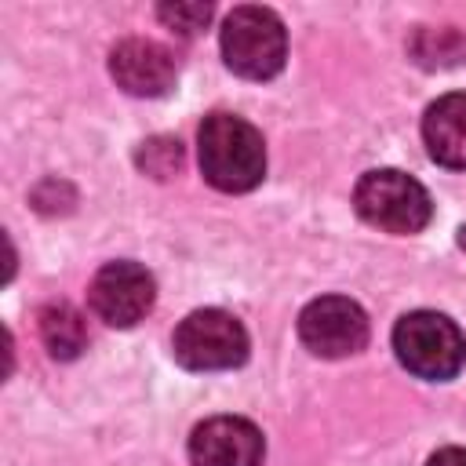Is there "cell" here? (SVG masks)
<instances>
[{
	"mask_svg": "<svg viewBox=\"0 0 466 466\" xmlns=\"http://www.w3.org/2000/svg\"><path fill=\"white\" fill-rule=\"evenodd\" d=\"M266 441L255 422L240 415H215L189 437L193 466H262Z\"/></svg>",
	"mask_w": 466,
	"mask_h": 466,
	"instance_id": "ba28073f",
	"label": "cell"
},
{
	"mask_svg": "<svg viewBox=\"0 0 466 466\" xmlns=\"http://www.w3.org/2000/svg\"><path fill=\"white\" fill-rule=\"evenodd\" d=\"M299 339L317 357H350L368 342V317L353 299L324 295L299 313Z\"/></svg>",
	"mask_w": 466,
	"mask_h": 466,
	"instance_id": "8992f818",
	"label": "cell"
},
{
	"mask_svg": "<svg viewBox=\"0 0 466 466\" xmlns=\"http://www.w3.org/2000/svg\"><path fill=\"white\" fill-rule=\"evenodd\" d=\"M353 204L357 215L386 233H419L430 215V193L422 189V182H415L404 171L382 167V171H368L360 175L357 189H353Z\"/></svg>",
	"mask_w": 466,
	"mask_h": 466,
	"instance_id": "277c9868",
	"label": "cell"
},
{
	"mask_svg": "<svg viewBox=\"0 0 466 466\" xmlns=\"http://www.w3.org/2000/svg\"><path fill=\"white\" fill-rule=\"evenodd\" d=\"M153 299H157V284L153 277L146 273V266L138 262H106L91 288H87V302L95 309L98 320H106L109 328H131L138 324L149 309H153Z\"/></svg>",
	"mask_w": 466,
	"mask_h": 466,
	"instance_id": "52a82bcc",
	"label": "cell"
},
{
	"mask_svg": "<svg viewBox=\"0 0 466 466\" xmlns=\"http://www.w3.org/2000/svg\"><path fill=\"white\" fill-rule=\"evenodd\" d=\"M175 360L189 371H222L237 368L248 357V331L226 309H193L171 339Z\"/></svg>",
	"mask_w": 466,
	"mask_h": 466,
	"instance_id": "5b68a950",
	"label": "cell"
},
{
	"mask_svg": "<svg viewBox=\"0 0 466 466\" xmlns=\"http://www.w3.org/2000/svg\"><path fill=\"white\" fill-rule=\"evenodd\" d=\"M393 353L411 375L430 379V382H444V379L459 375V368L466 360V339H462L459 324L448 320L444 313L415 309V313H404L397 320Z\"/></svg>",
	"mask_w": 466,
	"mask_h": 466,
	"instance_id": "7a4b0ae2",
	"label": "cell"
},
{
	"mask_svg": "<svg viewBox=\"0 0 466 466\" xmlns=\"http://www.w3.org/2000/svg\"><path fill=\"white\" fill-rule=\"evenodd\" d=\"M422 138L437 164L466 171V91H451L426 109Z\"/></svg>",
	"mask_w": 466,
	"mask_h": 466,
	"instance_id": "30bf717a",
	"label": "cell"
},
{
	"mask_svg": "<svg viewBox=\"0 0 466 466\" xmlns=\"http://www.w3.org/2000/svg\"><path fill=\"white\" fill-rule=\"evenodd\" d=\"M459 244H462V251H466V226L459 229Z\"/></svg>",
	"mask_w": 466,
	"mask_h": 466,
	"instance_id": "2e32d148",
	"label": "cell"
},
{
	"mask_svg": "<svg viewBox=\"0 0 466 466\" xmlns=\"http://www.w3.org/2000/svg\"><path fill=\"white\" fill-rule=\"evenodd\" d=\"M408 51L415 55L419 66L426 69H444V66H459L466 58V36L455 29H415Z\"/></svg>",
	"mask_w": 466,
	"mask_h": 466,
	"instance_id": "7c38bea8",
	"label": "cell"
},
{
	"mask_svg": "<svg viewBox=\"0 0 466 466\" xmlns=\"http://www.w3.org/2000/svg\"><path fill=\"white\" fill-rule=\"evenodd\" d=\"M426 466H466V448H441Z\"/></svg>",
	"mask_w": 466,
	"mask_h": 466,
	"instance_id": "9a60e30c",
	"label": "cell"
},
{
	"mask_svg": "<svg viewBox=\"0 0 466 466\" xmlns=\"http://www.w3.org/2000/svg\"><path fill=\"white\" fill-rule=\"evenodd\" d=\"M109 73L113 80L127 91V95H138V98H157L164 95L171 84H175V73H178V62L175 55L157 44V40H146V36H127L113 47L109 55Z\"/></svg>",
	"mask_w": 466,
	"mask_h": 466,
	"instance_id": "9c48e42d",
	"label": "cell"
},
{
	"mask_svg": "<svg viewBox=\"0 0 466 466\" xmlns=\"http://www.w3.org/2000/svg\"><path fill=\"white\" fill-rule=\"evenodd\" d=\"M138 167L146 175H153V178H171L182 167V142L178 138H167V135H157V138L142 142Z\"/></svg>",
	"mask_w": 466,
	"mask_h": 466,
	"instance_id": "4fadbf2b",
	"label": "cell"
},
{
	"mask_svg": "<svg viewBox=\"0 0 466 466\" xmlns=\"http://www.w3.org/2000/svg\"><path fill=\"white\" fill-rule=\"evenodd\" d=\"M200 171L222 193H248L266 175V146L255 124L233 113L204 116L197 131Z\"/></svg>",
	"mask_w": 466,
	"mask_h": 466,
	"instance_id": "6da1fadb",
	"label": "cell"
},
{
	"mask_svg": "<svg viewBox=\"0 0 466 466\" xmlns=\"http://www.w3.org/2000/svg\"><path fill=\"white\" fill-rule=\"evenodd\" d=\"M36 320H40V339L51 350V357L73 360V357H80V350H87V324H84V313L76 306L47 302L36 313Z\"/></svg>",
	"mask_w": 466,
	"mask_h": 466,
	"instance_id": "8fae6325",
	"label": "cell"
},
{
	"mask_svg": "<svg viewBox=\"0 0 466 466\" xmlns=\"http://www.w3.org/2000/svg\"><path fill=\"white\" fill-rule=\"evenodd\" d=\"M222 58L237 76L269 80L284 69L288 33L269 7H233L222 22Z\"/></svg>",
	"mask_w": 466,
	"mask_h": 466,
	"instance_id": "3957f363",
	"label": "cell"
},
{
	"mask_svg": "<svg viewBox=\"0 0 466 466\" xmlns=\"http://www.w3.org/2000/svg\"><path fill=\"white\" fill-rule=\"evenodd\" d=\"M157 18L178 33V36H197L208 22H211V4H193V0H178V4H160Z\"/></svg>",
	"mask_w": 466,
	"mask_h": 466,
	"instance_id": "5bb4252c",
	"label": "cell"
}]
</instances>
